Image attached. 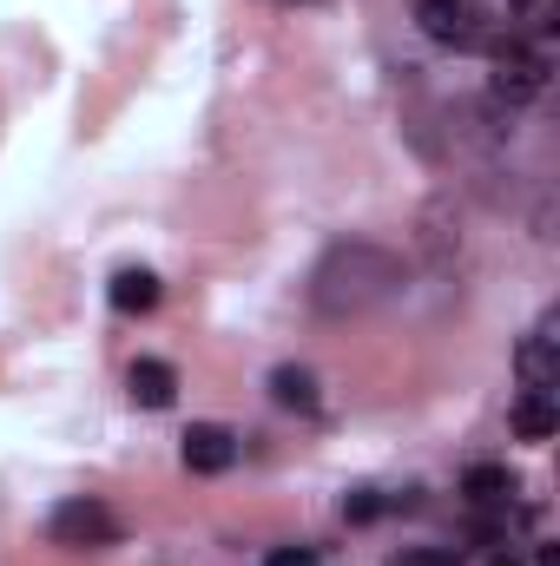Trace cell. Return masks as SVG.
Instances as JSON below:
<instances>
[{
  "label": "cell",
  "mask_w": 560,
  "mask_h": 566,
  "mask_svg": "<svg viewBox=\"0 0 560 566\" xmlns=\"http://www.w3.org/2000/svg\"><path fill=\"white\" fill-rule=\"evenodd\" d=\"M46 541L66 547V554H100V547H120V541H126V521H120L106 501L73 494V501H60V507L46 514Z\"/></svg>",
  "instance_id": "obj_3"
},
{
  "label": "cell",
  "mask_w": 560,
  "mask_h": 566,
  "mask_svg": "<svg viewBox=\"0 0 560 566\" xmlns=\"http://www.w3.org/2000/svg\"><path fill=\"white\" fill-rule=\"evenodd\" d=\"M560 323L554 316H541L528 336H521V349H515V376H521V389L528 396H554L560 389Z\"/></svg>",
  "instance_id": "obj_5"
},
{
  "label": "cell",
  "mask_w": 560,
  "mask_h": 566,
  "mask_svg": "<svg viewBox=\"0 0 560 566\" xmlns=\"http://www.w3.org/2000/svg\"><path fill=\"white\" fill-rule=\"evenodd\" d=\"M265 566H317V547H271Z\"/></svg>",
  "instance_id": "obj_14"
},
{
  "label": "cell",
  "mask_w": 560,
  "mask_h": 566,
  "mask_svg": "<svg viewBox=\"0 0 560 566\" xmlns=\"http://www.w3.org/2000/svg\"><path fill=\"white\" fill-rule=\"evenodd\" d=\"M488 566H521V560H515V554H495V560H488Z\"/></svg>",
  "instance_id": "obj_16"
},
{
  "label": "cell",
  "mask_w": 560,
  "mask_h": 566,
  "mask_svg": "<svg viewBox=\"0 0 560 566\" xmlns=\"http://www.w3.org/2000/svg\"><path fill=\"white\" fill-rule=\"evenodd\" d=\"M376 514H390V501H383L376 488H356V494H343V521H356V527H363V521H376Z\"/></svg>",
  "instance_id": "obj_13"
},
{
  "label": "cell",
  "mask_w": 560,
  "mask_h": 566,
  "mask_svg": "<svg viewBox=\"0 0 560 566\" xmlns=\"http://www.w3.org/2000/svg\"><path fill=\"white\" fill-rule=\"evenodd\" d=\"M462 494H468V507H508L515 501V468H501V461H475L468 474H462Z\"/></svg>",
  "instance_id": "obj_8"
},
{
  "label": "cell",
  "mask_w": 560,
  "mask_h": 566,
  "mask_svg": "<svg viewBox=\"0 0 560 566\" xmlns=\"http://www.w3.org/2000/svg\"><path fill=\"white\" fill-rule=\"evenodd\" d=\"M528 7H541V0H508V13H528Z\"/></svg>",
  "instance_id": "obj_15"
},
{
  "label": "cell",
  "mask_w": 560,
  "mask_h": 566,
  "mask_svg": "<svg viewBox=\"0 0 560 566\" xmlns=\"http://www.w3.org/2000/svg\"><path fill=\"white\" fill-rule=\"evenodd\" d=\"M403 290H409V264L390 244H376V238H336L317 258V271H310V310L323 323H350V316L390 310Z\"/></svg>",
  "instance_id": "obj_1"
},
{
  "label": "cell",
  "mask_w": 560,
  "mask_h": 566,
  "mask_svg": "<svg viewBox=\"0 0 560 566\" xmlns=\"http://www.w3.org/2000/svg\"><path fill=\"white\" fill-rule=\"evenodd\" d=\"M106 296H113V310L120 316H145V310H158V277L145 271V264H126V271H113V283H106Z\"/></svg>",
  "instance_id": "obj_10"
},
{
  "label": "cell",
  "mask_w": 560,
  "mask_h": 566,
  "mask_svg": "<svg viewBox=\"0 0 560 566\" xmlns=\"http://www.w3.org/2000/svg\"><path fill=\"white\" fill-rule=\"evenodd\" d=\"M126 389H133L139 409H172V402H178V369H172L165 356H139V363L126 369Z\"/></svg>",
  "instance_id": "obj_7"
},
{
  "label": "cell",
  "mask_w": 560,
  "mask_h": 566,
  "mask_svg": "<svg viewBox=\"0 0 560 566\" xmlns=\"http://www.w3.org/2000/svg\"><path fill=\"white\" fill-rule=\"evenodd\" d=\"M488 53H495L488 99H501V106L515 113V106H535V99L548 93V80H554V60H548V46H535V40H495Z\"/></svg>",
  "instance_id": "obj_2"
},
{
  "label": "cell",
  "mask_w": 560,
  "mask_h": 566,
  "mask_svg": "<svg viewBox=\"0 0 560 566\" xmlns=\"http://www.w3.org/2000/svg\"><path fill=\"white\" fill-rule=\"evenodd\" d=\"M271 402L278 409H297V416H317L323 409V389H317V376L303 363H278L271 369Z\"/></svg>",
  "instance_id": "obj_9"
},
{
  "label": "cell",
  "mask_w": 560,
  "mask_h": 566,
  "mask_svg": "<svg viewBox=\"0 0 560 566\" xmlns=\"http://www.w3.org/2000/svg\"><path fill=\"white\" fill-rule=\"evenodd\" d=\"M390 566H462V547H396Z\"/></svg>",
  "instance_id": "obj_12"
},
{
  "label": "cell",
  "mask_w": 560,
  "mask_h": 566,
  "mask_svg": "<svg viewBox=\"0 0 560 566\" xmlns=\"http://www.w3.org/2000/svg\"><path fill=\"white\" fill-rule=\"evenodd\" d=\"M416 27H422V40L455 46V53L495 46V20H488L475 0H416Z\"/></svg>",
  "instance_id": "obj_4"
},
{
  "label": "cell",
  "mask_w": 560,
  "mask_h": 566,
  "mask_svg": "<svg viewBox=\"0 0 560 566\" xmlns=\"http://www.w3.org/2000/svg\"><path fill=\"white\" fill-rule=\"evenodd\" d=\"M238 461V434L225 422H191L185 428V468L191 474H225Z\"/></svg>",
  "instance_id": "obj_6"
},
{
  "label": "cell",
  "mask_w": 560,
  "mask_h": 566,
  "mask_svg": "<svg viewBox=\"0 0 560 566\" xmlns=\"http://www.w3.org/2000/svg\"><path fill=\"white\" fill-rule=\"evenodd\" d=\"M554 428H560L554 396H521V402H515V434H521V441H554Z\"/></svg>",
  "instance_id": "obj_11"
}]
</instances>
